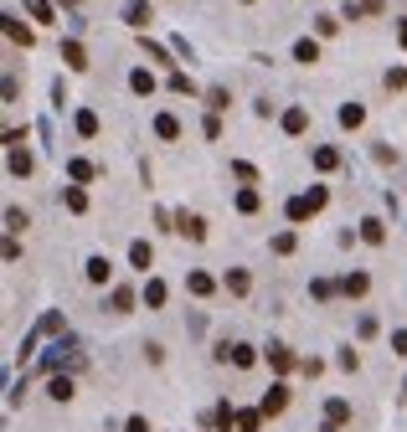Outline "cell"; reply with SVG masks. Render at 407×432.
<instances>
[{"mask_svg":"<svg viewBox=\"0 0 407 432\" xmlns=\"http://www.w3.org/2000/svg\"><path fill=\"white\" fill-rule=\"evenodd\" d=\"M149 21H155V6H149V0H124V26L144 31Z\"/></svg>","mask_w":407,"mask_h":432,"instance_id":"obj_1","label":"cell"},{"mask_svg":"<svg viewBox=\"0 0 407 432\" xmlns=\"http://www.w3.org/2000/svg\"><path fill=\"white\" fill-rule=\"evenodd\" d=\"M284 406H289V386H284V381H273V386H268V396L258 401V412H263V417H278Z\"/></svg>","mask_w":407,"mask_h":432,"instance_id":"obj_2","label":"cell"},{"mask_svg":"<svg viewBox=\"0 0 407 432\" xmlns=\"http://www.w3.org/2000/svg\"><path fill=\"white\" fill-rule=\"evenodd\" d=\"M176 232H181V237H191V242H206V222H201V216H191V211H181V216H176Z\"/></svg>","mask_w":407,"mask_h":432,"instance_id":"obj_3","label":"cell"},{"mask_svg":"<svg viewBox=\"0 0 407 432\" xmlns=\"http://www.w3.org/2000/svg\"><path fill=\"white\" fill-rule=\"evenodd\" d=\"M62 62H68L73 72H83V68H88V52H83V41H78V36H68V41H62Z\"/></svg>","mask_w":407,"mask_h":432,"instance_id":"obj_4","label":"cell"},{"mask_svg":"<svg viewBox=\"0 0 407 432\" xmlns=\"http://www.w3.org/2000/svg\"><path fill=\"white\" fill-rule=\"evenodd\" d=\"M278 124H284V134H305V129H310V108H284V119H278Z\"/></svg>","mask_w":407,"mask_h":432,"instance_id":"obj_5","label":"cell"},{"mask_svg":"<svg viewBox=\"0 0 407 432\" xmlns=\"http://www.w3.org/2000/svg\"><path fill=\"white\" fill-rule=\"evenodd\" d=\"M109 278H114V263H109L103 252H93V257H88V284H109Z\"/></svg>","mask_w":407,"mask_h":432,"instance_id":"obj_6","label":"cell"},{"mask_svg":"<svg viewBox=\"0 0 407 432\" xmlns=\"http://www.w3.org/2000/svg\"><path fill=\"white\" fill-rule=\"evenodd\" d=\"M227 355H232L238 371H253V365H258V350H253V345H227Z\"/></svg>","mask_w":407,"mask_h":432,"instance_id":"obj_7","label":"cell"},{"mask_svg":"<svg viewBox=\"0 0 407 432\" xmlns=\"http://www.w3.org/2000/svg\"><path fill=\"white\" fill-rule=\"evenodd\" d=\"M366 288H371V278H366V273H346V278H340V293H346V298H361Z\"/></svg>","mask_w":407,"mask_h":432,"instance_id":"obj_8","label":"cell"},{"mask_svg":"<svg viewBox=\"0 0 407 432\" xmlns=\"http://www.w3.org/2000/svg\"><path fill=\"white\" fill-rule=\"evenodd\" d=\"M325 422H340V427H346V422H351V401H346V396H330V401H325Z\"/></svg>","mask_w":407,"mask_h":432,"instance_id":"obj_9","label":"cell"},{"mask_svg":"<svg viewBox=\"0 0 407 432\" xmlns=\"http://www.w3.org/2000/svg\"><path fill=\"white\" fill-rule=\"evenodd\" d=\"M73 129H78L83 139H93V134H98V114H93V108H78V119H73Z\"/></svg>","mask_w":407,"mask_h":432,"instance_id":"obj_10","label":"cell"},{"mask_svg":"<svg viewBox=\"0 0 407 432\" xmlns=\"http://www.w3.org/2000/svg\"><path fill=\"white\" fill-rule=\"evenodd\" d=\"M268 365H273V371H294V355H289V345H268Z\"/></svg>","mask_w":407,"mask_h":432,"instance_id":"obj_11","label":"cell"},{"mask_svg":"<svg viewBox=\"0 0 407 432\" xmlns=\"http://www.w3.org/2000/svg\"><path fill=\"white\" fill-rule=\"evenodd\" d=\"M186 288L196 293V298H206L211 288H217V278H211V273H186Z\"/></svg>","mask_w":407,"mask_h":432,"instance_id":"obj_12","label":"cell"},{"mask_svg":"<svg viewBox=\"0 0 407 432\" xmlns=\"http://www.w3.org/2000/svg\"><path fill=\"white\" fill-rule=\"evenodd\" d=\"M258 206H263V196H258V185H243V190H238V211H243V216H253V211H258Z\"/></svg>","mask_w":407,"mask_h":432,"instance_id":"obj_13","label":"cell"},{"mask_svg":"<svg viewBox=\"0 0 407 432\" xmlns=\"http://www.w3.org/2000/svg\"><path fill=\"white\" fill-rule=\"evenodd\" d=\"M284 211H289V222H310V216H314V201H310V196H294Z\"/></svg>","mask_w":407,"mask_h":432,"instance_id":"obj_14","label":"cell"},{"mask_svg":"<svg viewBox=\"0 0 407 432\" xmlns=\"http://www.w3.org/2000/svg\"><path fill=\"white\" fill-rule=\"evenodd\" d=\"M130 263H134V268L144 273L149 263H155V247H149V242H130Z\"/></svg>","mask_w":407,"mask_h":432,"instance_id":"obj_15","label":"cell"},{"mask_svg":"<svg viewBox=\"0 0 407 432\" xmlns=\"http://www.w3.org/2000/svg\"><path fill=\"white\" fill-rule=\"evenodd\" d=\"M340 124H346V129H361V124H366V108H361V103H340Z\"/></svg>","mask_w":407,"mask_h":432,"instance_id":"obj_16","label":"cell"},{"mask_svg":"<svg viewBox=\"0 0 407 432\" xmlns=\"http://www.w3.org/2000/svg\"><path fill=\"white\" fill-rule=\"evenodd\" d=\"M11 176H31V155H26V149H21V144H11Z\"/></svg>","mask_w":407,"mask_h":432,"instance_id":"obj_17","label":"cell"},{"mask_svg":"<svg viewBox=\"0 0 407 432\" xmlns=\"http://www.w3.org/2000/svg\"><path fill=\"white\" fill-rule=\"evenodd\" d=\"M0 21H6V36H11V41H21V47H31V26H21L16 16H0Z\"/></svg>","mask_w":407,"mask_h":432,"instance_id":"obj_18","label":"cell"},{"mask_svg":"<svg viewBox=\"0 0 407 432\" xmlns=\"http://www.w3.org/2000/svg\"><path fill=\"white\" fill-rule=\"evenodd\" d=\"M155 134H160V139H181V119H176V114H160V119H155Z\"/></svg>","mask_w":407,"mask_h":432,"instance_id":"obj_19","label":"cell"},{"mask_svg":"<svg viewBox=\"0 0 407 432\" xmlns=\"http://www.w3.org/2000/svg\"><path fill=\"white\" fill-rule=\"evenodd\" d=\"M130 88H134L139 98H149V93H155V77H149L144 68H134V72H130Z\"/></svg>","mask_w":407,"mask_h":432,"instance_id":"obj_20","label":"cell"},{"mask_svg":"<svg viewBox=\"0 0 407 432\" xmlns=\"http://www.w3.org/2000/svg\"><path fill=\"white\" fill-rule=\"evenodd\" d=\"M62 201H68V211H88V190H83V185H68V190H62Z\"/></svg>","mask_w":407,"mask_h":432,"instance_id":"obj_21","label":"cell"},{"mask_svg":"<svg viewBox=\"0 0 407 432\" xmlns=\"http://www.w3.org/2000/svg\"><path fill=\"white\" fill-rule=\"evenodd\" d=\"M335 165H340V149L319 144V149H314V170H335Z\"/></svg>","mask_w":407,"mask_h":432,"instance_id":"obj_22","label":"cell"},{"mask_svg":"<svg viewBox=\"0 0 407 432\" xmlns=\"http://www.w3.org/2000/svg\"><path fill=\"white\" fill-rule=\"evenodd\" d=\"M227 288H232V293L243 298V293L253 288V278H248V268H232V273H227Z\"/></svg>","mask_w":407,"mask_h":432,"instance_id":"obj_23","label":"cell"},{"mask_svg":"<svg viewBox=\"0 0 407 432\" xmlns=\"http://www.w3.org/2000/svg\"><path fill=\"white\" fill-rule=\"evenodd\" d=\"M47 396H52V401H73V381H68V376H52Z\"/></svg>","mask_w":407,"mask_h":432,"instance_id":"obj_24","label":"cell"},{"mask_svg":"<svg viewBox=\"0 0 407 432\" xmlns=\"http://www.w3.org/2000/svg\"><path fill=\"white\" fill-rule=\"evenodd\" d=\"M294 62H305V68H310V62H319V47H314L310 36H305V41H294Z\"/></svg>","mask_w":407,"mask_h":432,"instance_id":"obj_25","label":"cell"},{"mask_svg":"<svg viewBox=\"0 0 407 432\" xmlns=\"http://www.w3.org/2000/svg\"><path fill=\"white\" fill-rule=\"evenodd\" d=\"M26 227H31V216L21 206H6V232H26Z\"/></svg>","mask_w":407,"mask_h":432,"instance_id":"obj_26","label":"cell"},{"mask_svg":"<svg viewBox=\"0 0 407 432\" xmlns=\"http://www.w3.org/2000/svg\"><path fill=\"white\" fill-rule=\"evenodd\" d=\"M144 304H149V309L165 304V284H160V278H149V284H144Z\"/></svg>","mask_w":407,"mask_h":432,"instance_id":"obj_27","label":"cell"},{"mask_svg":"<svg viewBox=\"0 0 407 432\" xmlns=\"http://www.w3.org/2000/svg\"><path fill=\"white\" fill-rule=\"evenodd\" d=\"M361 237H366V242H387V227H381L376 216H366V222H361Z\"/></svg>","mask_w":407,"mask_h":432,"instance_id":"obj_28","label":"cell"},{"mask_svg":"<svg viewBox=\"0 0 407 432\" xmlns=\"http://www.w3.org/2000/svg\"><path fill=\"white\" fill-rule=\"evenodd\" d=\"M109 304H114V314H130V309H134V288H114Z\"/></svg>","mask_w":407,"mask_h":432,"instance_id":"obj_29","label":"cell"},{"mask_svg":"<svg viewBox=\"0 0 407 432\" xmlns=\"http://www.w3.org/2000/svg\"><path fill=\"white\" fill-rule=\"evenodd\" d=\"M36 330H41V335H62V314H57V309H47V314L36 319Z\"/></svg>","mask_w":407,"mask_h":432,"instance_id":"obj_30","label":"cell"},{"mask_svg":"<svg viewBox=\"0 0 407 432\" xmlns=\"http://www.w3.org/2000/svg\"><path fill=\"white\" fill-rule=\"evenodd\" d=\"M310 293L319 298V304H330V298H335V284H330V278H314V284H310Z\"/></svg>","mask_w":407,"mask_h":432,"instance_id":"obj_31","label":"cell"},{"mask_svg":"<svg viewBox=\"0 0 407 432\" xmlns=\"http://www.w3.org/2000/svg\"><path fill=\"white\" fill-rule=\"evenodd\" d=\"M294 242H299V237H294V232H278V237H273V242H268V247H273L278 257H289V252H294Z\"/></svg>","mask_w":407,"mask_h":432,"instance_id":"obj_32","label":"cell"},{"mask_svg":"<svg viewBox=\"0 0 407 432\" xmlns=\"http://www.w3.org/2000/svg\"><path fill=\"white\" fill-rule=\"evenodd\" d=\"M68 176L83 185V180H93V165H88V160H68Z\"/></svg>","mask_w":407,"mask_h":432,"instance_id":"obj_33","label":"cell"},{"mask_svg":"<svg viewBox=\"0 0 407 432\" xmlns=\"http://www.w3.org/2000/svg\"><path fill=\"white\" fill-rule=\"evenodd\" d=\"M232 176H238V180H248V185H258V170H253L248 160H232Z\"/></svg>","mask_w":407,"mask_h":432,"instance_id":"obj_34","label":"cell"},{"mask_svg":"<svg viewBox=\"0 0 407 432\" xmlns=\"http://www.w3.org/2000/svg\"><path fill=\"white\" fill-rule=\"evenodd\" d=\"M263 427V412H238V432H258Z\"/></svg>","mask_w":407,"mask_h":432,"instance_id":"obj_35","label":"cell"},{"mask_svg":"<svg viewBox=\"0 0 407 432\" xmlns=\"http://www.w3.org/2000/svg\"><path fill=\"white\" fill-rule=\"evenodd\" d=\"M170 93H196V82H191L186 72H170Z\"/></svg>","mask_w":407,"mask_h":432,"instance_id":"obj_36","label":"cell"},{"mask_svg":"<svg viewBox=\"0 0 407 432\" xmlns=\"http://www.w3.org/2000/svg\"><path fill=\"white\" fill-rule=\"evenodd\" d=\"M314 31H319V36H335L340 21H335V16H314Z\"/></svg>","mask_w":407,"mask_h":432,"instance_id":"obj_37","label":"cell"},{"mask_svg":"<svg viewBox=\"0 0 407 432\" xmlns=\"http://www.w3.org/2000/svg\"><path fill=\"white\" fill-rule=\"evenodd\" d=\"M26 11H31V21H52V6H47V0H26Z\"/></svg>","mask_w":407,"mask_h":432,"instance_id":"obj_38","label":"cell"},{"mask_svg":"<svg viewBox=\"0 0 407 432\" xmlns=\"http://www.w3.org/2000/svg\"><path fill=\"white\" fill-rule=\"evenodd\" d=\"M356 335H361V340H371V335H376V319H371V314H361V319H356Z\"/></svg>","mask_w":407,"mask_h":432,"instance_id":"obj_39","label":"cell"},{"mask_svg":"<svg viewBox=\"0 0 407 432\" xmlns=\"http://www.w3.org/2000/svg\"><path fill=\"white\" fill-rule=\"evenodd\" d=\"M144 57H149V62H170V52L160 47V41H144Z\"/></svg>","mask_w":407,"mask_h":432,"instance_id":"obj_40","label":"cell"},{"mask_svg":"<svg viewBox=\"0 0 407 432\" xmlns=\"http://www.w3.org/2000/svg\"><path fill=\"white\" fill-rule=\"evenodd\" d=\"M206 103H211V114H222V108H227V88H211Z\"/></svg>","mask_w":407,"mask_h":432,"instance_id":"obj_41","label":"cell"},{"mask_svg":"<svg viewBox=\"0 0 407 432\" xmlns=\"http://www.w3.org/2000/svg\"><path fill=\"white\" fill-rule=\"evenodd\" d=\"M387 88H392V93L407 88V68H392V72H387Z\"/></svg>","mask_w":407,"mask_h":432,"instance_id":"obj_42","label":"cell"},{"mask_svg":"<svg viewBox=\"0 0 407 432\" xmlns=\"http://www.w3.org/2000/svg\"><path fill=\"white\" fill-rule=\"evenodd\" d=\"M371 155H376V165H397V149H387V144H376Z\"/></svg>","mask_w":407,"mask_h":432,"instance_id":"obj_43","label":"cell"},{"mask_svg":"<svg viewBox=\"0 0 407 432\" xmlns=\"http://www.w3.org/2000/svg\"><path fill=\"white\" fill-rule=\"evenodd\" d=\"M392 350H397V355H407V330H397V335H392Z\"/></svg>","mask_w":407,"mask_h":432,"instance_id":"obj_44","label":"cell"},{"mask_svg":"<svg viewBox=\"0 0 407 432\" xmlns=\"http://www.w3.org/2000/svg\"><path fill=\"white\" fill-rule=\"evenodd\" d=\"M124 432H149V422H144V417H130V422H124Z\"/></svg>","mask_w":407,"mask_h":432,"instance_id":"obj_45","label":"cell"},{"mask_svg":"<svg viewBox=\"0 0 407 432\" xmlns=\"http://www.w3.org/2000/svg\"><path fill=\"white\" fill-rule=\"evenodd\" d=\"M381 6H387V0H361V11H366V16H376Z\"/></svg>","mask_w":407,"mask_h":432,"instance_id":"obj_46","label":"cell"},{"mask_svg":"<svg viewBox=\"0 0 407 432\" xmlns=\"http://www.w3.org/2000/svg\"><path fill=\"white\" fill-rule=\"evenodd\" d=\"M397 41H402V47H407V21H397Z\"/></svg>","mask_w":407,"mask_h":432,"instance_id":"obj_47","label":"cell"},{"mask_svg":"<svg viewBox=\"0 0 407 432\" xmlns=\"http://www.w3.org/2000/svg\"><path fill=\"white\" fill-rule=\"evenodd\" d=\"M57 6H68V11H73V6H83V0H57Z\"/></svg>","mask_w":407,"mask_h":432,"instance_id":"obj_48","label":"cell"}]
</instances>
